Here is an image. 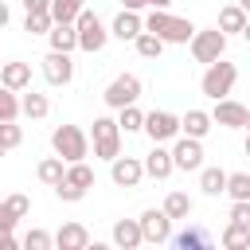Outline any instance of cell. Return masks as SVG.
I'll use <instances>...</instances> for the list:
<instances>
[{"label": "cell", "mask_w": 250, "mask_h": 250, "mask_svg": "<svg viewBox=\"0 0 250 250\" xmlns=\"http://www.w3.org/2000/svg\"><path fill=\"white\" fill-rule=\"evenodd\" d=\"M145 31L160 35L164 43H188V39L195 35V23H191V20H180V16H168L164 8H152V12L145 16Z\"/></svg>", "instance_id": "cell-1"}, {"label": "cell", "mask_w": 250, "mask_h": 250, "mask_svg": "<svg viewBox=\"0 0 250 250\" xmlns=\"http://www.w3.org/2000/svg\"><path fill=\"white\" fill-rule=\"evenodd\" d=\"M234 82H238V66L227 62V59H215V62H207V70H203V78H199V90H203L211 102H219V98H227V94L234 90Z\"/></svg>", "instance_id": "cell-2"}, {"label": "cell", "mask_w": 250, "mask_h": 250, "mask_svg": "<svg viewBox=\"0 0 250 250\" xmlns=\"http://www.w3.org/2000/svg\"><path fill=\"white\" fill-rule=\"evenodd\" d=\"M51 148H55V156H62L66 164H74V160H86L90 141H86V133H82L78 125H59V129L51 133Z\"/></svg>", "instance_id": "cell-3"}, {"label": "cell", "mask_w": 250, "mask_h": 250, "mask_svg": "<svg viewBox=\"0 0 250 250\" xmlns=\"http://www.w3.org/2000/svg\"><path fill=\"white\" fill-rule=\"evenodd\" d=\"M188 43H191V59H195V62H215V59H223V51H227V35H223L219 27H195V35H191Z\"/></svg>", "instance_id": "cell-4"}, {"label": "cell", "mask_w": 250, "mask_h": 250, "mask_svg": "<svg viewBox=\"0 0 250 250\" xmlns=\"http://www.w3.org/2000/svg\"><path fill=\"white\" fill-rule=\"evenodd\" d=\"M121 152V125L113 117H94V156L113 160Z\"/></svg>", "instance_id": "cell-5"}, {"label": "cell", "mask_w": 250, "mask_h": 250, "mask_svg": "<svg viewBox=\"0 0 250 250\" xmlns=\"http://www.w3.org/2000/svg\"><path fill=\"white\" fill-rule=\"evenodd\" d=\"M74 27H78V47H82V51H90V55H94V51H102V47H105V39H109L105 23H102L94 12H86V8L78 12Z\"/></svg>", "instance_id": "cell-6"}, {"label": "cell", "mask_w": 250, "mask_h": 250, "mask_svg": "<svg viewBox=\"0 0 250 250\" xmlns=\"http://www.w3.org/2000/svg\"><path fill=\"white\" fill-rule=\"evenodd\" d=\"M105 105L109 109H121V105H133L137 98H141V78L137 74H117L109 86H105Z\"/></svg>", "instance_id": "cell-7"}, {"label": "cell", "mask_w": 250, "mask_h": 250, "mask_svg": "<svg viewBox=\"0 0 250 250\" xmlns=\"http://www.w3.org/2000/svg\"><path fill=\"white\" fill-rule=\"evenodd\" d=\"M145 133L152 137V145H164V141L180 137V117L168 109H152V113H145Z\"/></svg>", "instance_id": "cell-8"}, {"label": "cell", "mask_w": 250, "mask_h": 250, "mask_svg": "<svg viewBox=\"0 0 250 250\" xmlns=\"http://www.w3.org/2000/svg\"><path fill=\"white\" fill-rule=\"evenodd\" d=\"M137 223H141L145 242H156V246H160V242H168V238H172V219L164 215V207H148Z\"/></svg>", "instance_id": "cell-9"}, {"label": "cell", "mask_w": 250, "mask_h": 250, "mask_svg": "<svg viewBox=\"0 0 250 250\" xmlns=\"http://www.w3.org/2000/svg\"><path fill=\"white\" fill-rule=\"evenodd\" d=\"M172 164L184 168V172H199L203 168V145H199V137H180L172 145Z\"/></svg>", "instance_id": "cell-10"}, {"label": "cell", "mask_w": 250, "mask_h": 250, "mask_svg": "<svg viewBox=\"0 0 250 250\" xmlns=\"http://www.w3.org/2000/svg\"><path fill=\"white\" fill-rule=\"evenodd\" d=\"M109 176H113V184L117 188H137L141 184V176H145V164L137 160V156H113L109 160Z\"/></svg>", "instance_id": "cell-11"}, {"label": "cell", "mask_w": 250, "mask_h": 250, "mask_svg": "<svg viewBox=\"0 0 250 250\" xmlns=\"http://www.w3.org/2000/svg\"><path fill=\"white\" fill-rule=\"evenodd\" d=\"M141 31H145V20H141V12H133V8H121V12L113 16V23H109V35L121 39V43H133Z\"/></svg>", "instance_id": "cell-12"}, {"label": "cell", "mask_w": 250, "mask_h": 250, "mask_svg": "<svg viewBox=\"0 0 250 250\" xmlns=\"http://www.w3.org/2000/svg\"><path fill=\"white\" fill-rule=\"evenodd\" d=\"M43 78H47L51 86H66V82L74 78V62H70V55H66V51H51V55L43 59Z\"/></svg>", "instance_id": "cell-13"}, {"label": "cell", "mask_w": 250, "mask_h": 250, "mask_svg": "<svg viewBox=\"0 0 250 250\" xmlns=\"http://www.w3.org/2000/svg\"><path fill=\"white\" fill-rule=\"evenodd\" d=\"M211 121L215 125H227V129H246V105H238L230 98H219L215 109H211Z\"/></svg>", "instance_id": "cell-14"}, {"label": "cell", "mask_w": 250, "mask_h": 250, "mask_svg": "<svg viewBox=\"0 0 250 250\" xmlns=\"http://www.w3.org/2000/svg\"><path fill=\"white\" fill-rule=\"evenodd\" d=\"M141 164H145V176H152V180H168V176L176 172V164H172V148H164V145H152V152H148Z\"/></svg>", "instance_id": "cell-15"}, {"label": "cell", "mask_w": 250, "mask_h": 250, "mask_svg": "<svg viewBox=\"0 0 250 250\" xmlns=\"http://www.w3.org/2000/svg\"><path fill=\"white\" fill-rule=\"evenodd\" d=\"M55 246L59 250H86L90 246V230L82 223H62L59 234H55Z\"/></svg>", "instance_id": "cell-16"}, {"label": "cell", "mask_w": 250, "mask_h": 250, "mask_svg": "<svg viewBox=\"0 0 250 250\" xmlns=\"http://www.w3.org/2000/svg\"><path fill=\"white\" fill-rule=\"evenodd\" d=\"M0 86H8V90H27L31 86V66L27 62H4L0 66Z\"/></svg>", "instance_id": "cell-17"}, {"label": "cell", "mask_w": 250, "mask_h": 250, "mask_svg": "<svg viewBox=\"0 0 250 250\" xmlns=\"http://www.w3.org/2000/svg\"><path fill=\"white\" fill-rule=\"evenodd\" d=\"M211 125H215V121H211V113H203V109H188V113L180 117V133H184V137H199V141H203V137L211 133Z\"/></svg>", "instance_id": "cell-18"}, {"label": "cell", "mask_w": 250, "mask_h": 250, "mask_svg": "<svg viewBox=\"0 0 250 250\" xmlns=\"http://www.w3.org/2000/svg\"><path fill=\"white\" fill-rule=\"evenodd\" d=\"M47 39H51V51H74L78 47V27L74 23H51V31H47Z\"/></svg>", "instance_id": "cell-19"}, {"label": "cell", "mask_w": 250, "mask_h": 250, "mask_svg": "<svg viewBox=\"0 0 250 250\" xmlns=\"http://www.w3.org/2000/svg\"><path fill=\"white\" fill-rule=\"evenodd\" d=\"M113 242H117L121 250H133V246H141V242H145V234H141V223H137V219H121V223H113Z\"/></svg>", "instance_id": "cell-20"}, {"label": "cell", "mask_w": 250, "mask_h": 250, "mask_svg": "<svg viewBox=\"0 0 250 250\" xmlns=\"http://www.w3.org/2000/svg\"><path fill=\"white\" fill-rule=\"evenodd\" d=\"M168 242H176L180 250H207V246H211V234H207L203 227H184V230L172 234Z\"/></svg>", "instance_id": "cell-21"}, {"label": "cell", "mask_w": 250, "mask_h": 250, "mask_svg": "<svg viewBox=\"0 0 250 250\" xmlns=\"http://www.w3.org/2000/svg\"><path fill=\"white\" fill-rule=\"evenodd\" d=\"M20 113H23V117H31V121L47 117V113H51V102H47V94H35V90H27V94L20 98Z\"/></svg>", "instance_id": "cell-22"}, {"label": "cell", "mask_w": 250, "mask_h": 250, "mask_svg": "<svg viewBox=\"0 0 250 250\" xmlns=\"http://www.w3.org/2000/svg\"><path fill=\"white\" fill-rule=\"evenodd\" d=\"M35 172H39V180H43V184H51V188H55V184L66 176V160H62V156H43Z\"/></svg>", "instance_id": "cell-23"}, {"label": "cell", "mask_w": 250, "mask_h": 250, "mask_svg": "<svg viewBox=\"0 0 250 250\" xmlns=\"http://www.w3.org/2000/svg\"><path fill=\"white\" fill-rule=\"evenodd\" d=\"M199 188H203V195H223L227 191V172L223 168H199Z\"/></svg>", "instance_id": "cell-24"}, {"label": "cell", "mask_w": 250, "mask_h": 250, "mask_svg": "<svg viewBox=\"0 0 250 250\" xmlns=\"http://www.w3.org/2000/svg\"><path fill=\"white\" fill-rule=\"evenodd\" d=\"M164 215L168 219H188L191 215V195L188 191H168L164 195Z\"/></svg>", "instance_id": "cell-25"}, {"label": "cell", "mask_w": 250, "mask_h": 250, "mask_svg": "<svg viewBox=\"0 0 250 250\" xmlns=\"http://www.w3.org/2000/svg\"><path fill=\"white\" fill-rule=\"evenodd\" d=\"M242 27H246V12H242L238 4H227V8L219 12V31L230 35V31H242Z\"/></svg>", "instance_id": "cell-26"}, {"label": "cell", "mask_w": 250, "mask_h": 250, "mask_svg": "<svg viewBox=\"0 0 250 250\" xmlns=\"http://www.w3.org/2000/svg\"><path fill=\"white\" fill-rule=\"evenodd\" d=\"M133 47H137V55H141V59H160L164 39H160V35H152V31H141V35L133 39Z\"/></svg>", "instance_id": "cell-27"}, {"label": "cell", "mask_w": 250, "mask_h": 250, "mask_svg": "<svg viewBox=\"0 0 250 250\" xmlns=\"http://www.w3.org/2000/svg\"><path fill=\"white\" fill-rule=\"evenodd\" d=\"M223 246H227V250H246V246H250V227H242V223H227V230H223Z\"/></svg>", "instance_id": "cell-28"}, {"label": "cell", "mask_w": 250, "mask_h": 250, "mask_svg": "<svg viewBox=\"0 0 250 250\" xmlns=\"http://www.w3.org/2000/svg\"><path fill=\"white\" fill-rule=\"evenodd\" d=\"M62 180H70L74 188H94V168L86 160H74V164H66V176Z\"/></svg>", "instance_id": "cell-29"}, {"label": "cell", "mask_w": 250, "mask_h": 250, "mask_svg": "<svg viewBox=\"0 0 250 250\" xmlns=\"http://www.w3.org/2000/svg\"><path fill=\"white\" fill-rule=\"evenodd\" d=\"M78 12H82L78 0H51V20H55V23H74Z\"/></svg>", "instance_id": "cell-30"}, {"label": "cell", "mask_w": 250, "mask_h": 250, "mask_svg": "<svg viewBox=\"0 0 250 250\" xmlns=\"http://www.w3.org/2000/svg\"><path fill=\"white\" fill-rule=\"evenodd\" d=\"M16 223H20V219L0 203V250H16V246H20V242L12 238V227H16Z\"/></svg>", "instance_id": "cell-31"}, {"label": "cell", "mask_w": 250, "mask_h": 250, "mask_svg": "<svg viewBox=\"0 0 250 250\" xmlns=\"http://www.w3.org/2000/svg\"><path fill=\"white\" fill-rule=\"evenodd\" d=\"M117 113H121V117H117V125H121L125 133H137V129H145V113L137 109V102H133V105H121Z\"/></svg>", "instance_id": "cell-32"}, {"label": "cell", "mask_w": 250, "mask_h": 250, "mask_svg": "<svg viewBox=\"0 0 250 250\" xmlns=\"http://www.w3.org/2000/svg\"><path fill=\"white\" fill-rule=\"evenodd\" d=\"M227 195L230 199H250V176L246 172H227Z\"/></svg>", "instance_id": "cell-33"}, {"label": "cell", "mask_w": 250, "mask_h": 250, "mask_svg": "<svg viewBox=\"0 0 250 250\" xmlns=\"http://www.w3.org/2000/svg\"><path fill=\"white\" fill-rule=\"evenodd\" d=\"M16 117H20V98L16 90L0 86V121H16Z\"/></svg>", "instance_id": "cell-34"}, {"label": "cell", "mask_w": 250, "mask_h": 250, "mask_svg": "<svg viewBox=\"0 0 250 250\" xmlns=\"http://www.w3.org/2000/svg\"><path fill=\"white\" fill-rule=\"evenodd\" d=\"M51 12H27V20H23V31H31V35H47L51 31Z\"/></svg>", "instance_id": "cell-35"}, {"label": "cell", "mask_w": 250, "mask_h": 250, "mask_svg": "<svg viewBox=\"0 0 250 250\" xmlns=\"http://www.w3.org/2000/svg\"><path fill=\"white\" fill-rule=\"evenodd\" d=\"M23 141V129L16 125V121H0V152H8V148H16Z\"/></svg>", "instance_id": "cell-36"}, {"label": "cell", "mask_w": 250, "mask_h": 250, "mask_svg": "<svg viewBox=\"0 0 250 250\" xmlns=\"http://www.w3.org/2000/svg\"><path fill=\"white\" fill-rule=\"evenodd\" d=\"M55 195H59L62 203H78V199L86 195V188H74L70 180H59V184H55Z\"/></svg>", "instance_id": "cell-37"}, {"label": "cell", "mask_w": 250, "mask_h": 250, "mask_svg": "<svg viewBox=\"0 0 250 250\" xmlns=\"http://www.w3.org/2000/svg\"><path fill=\"white\" fill-rule=\"evenodd\" d=\"M23 246H27V250H47V246H55V238H51L47 230H39V227H35V230H27V234H23Z\"/></svg>", "instance_id": "cell-38"}, {"label": "cell", "mask_w": 250, "mask_h": 250, "mask_svg": "<svg viewBox=\"0 0 250 250\" xmlns=\"http://www.w3.org/2000/svg\"><path fill=\"white\" fill-rule=\"evenodd\" d=\"M4 207H8L16 219H23V215H27V207H31V199H27V195H8V199H4Z\"/></svg>", "instance_id": "cell-39"}, {"label": "cell", "mask_w": 250, "mask_h": 250, "mask_svg": "<svg viewBox=\"0 0 250 250\" xmlns=\"http://www.w3.org/2000/svg\"><path fill=\"white\" fill-rule=\"evenodd\" d=\"M230 223L250 227V199H234V207H230Z\"/></svg>", "instance_id": "cell-40"}, {"label": "cell", "mask_w": 250, "mask_h": 250, "mask_svg": "<svg viewBox=\"0 0 250 250\" xmlns=\"http://www.w3.org/2000/svg\"><path fill=\"white\" fill-rule=\"evenodd\" d=\"M172 0H125V8H133V12H141V8H168Z\"/></svg>", "instance_id": "cell-41"}, {"label": "cell", "mask_w": 250, "mask_h": 250, "mask_svg": "<svg viewBox=\"0 0 250 250\" xmlns=\"http://www.w3.org/2000/svg\"><path fill=\"white\" fill-rule=\"evenodd\" d=\"M27 12H51V0H23Z\"/></svg>", "instance_id": "cell-42"}, {"label": "cell", "mask_w": 250, "mask_h": 250, "mask_svg": "<svg viewBox=\"0 0 250 250\" xmlns=\"http://www.w3.org/2000/svg\"><path fill=\"white\" fill-rule=\"evenodd\" d=\"M4 23H8V4L0 0V27H4Z\"/></svg>", "instance_id": "cell-43"}, {"label": "cell", "mask_w": 250, "mask_h": 250, "mask_svg": "<svg viewBox=\"0 0 250 250\" xmlns=\"http://www.w3.org/2000/svg\"><path fill=\"white\" fill-rule=\"evenodd\" d=\"M238 35H242V39H246V43H250V16H246V27H242V31H238Z\"/></svg>", "instance_id": "cell-44"}, {"label": "cell", "mask_w": 250, "mask_h": 250, "mask_svg": "<svg viewBox=\"0 0 250 250\" xmlns=\"http://www.w3.org/2000/svg\"><path fill=\"white\" fill-rule=\"evenodd\" d=\"M238 8H242V12H246V16H250V0H238Z\"/></svg>", "instance_id": "cell-45"}, {"label": "cell", "mask_w": 250, "mask_h": 250, "mask_svg": "<svg viewBox=\"0 0 250 250\" xmlns=\"http://www.w3.org/2000/svg\"><path fill=\"white\" fill-rule=\"evenodd\" d=\"M246 129H250V109H246Z\"/></svg>", "instance_id": "cell-46"}, {"label": "cell", "mask_w": 250, "mask_h": 250, "mask_svg": "<svg viewBox=\"0 0 250 250\" xmlns=\"http://www.w3.org/2000/svg\"><path fill=\"white\" fill-rule=\"evenodd\" d=\"M246 156H250V137H246Z\"/></svg>", "instance_id": "cell-47"}, {"label": "cell", "mask_w": 250, "mask_h": 250, "mask_svg": "<svg viewBox=\"0 0 250 250\" xmlns=\"http://www.w3.org/2000/svg\"><path fill=\"white\" fill-rule=\"evenodd\" d=\"M78 4H82V0H78Z\"/></svg>", "instance_id": "cell-48"}, {"label": "cell", "mask_w": 250, "mask_h": 250, "mask_svg": "<svg viewBox=\"0 0 250 250\" xmlns=\"http://www.w3.org/2000/svg\"><path fill=\"white\" fill-rule=\"evenodd\" d=\"M0 66H4V62H0Z\"/></svg>", "instance_id": "cell-49"}, {"label": "cell", "mask_w": 250, "mask_h": 250, "mask_svg": "<svg viewBox=\"0 0 250 250\" xmlns=\"http://www.w3.org/2000/svg\"><path fill=\"white\" fill-rule=\"evenodd\" d=\"M0 156H4V152H0Z\"/></svg>", "instance_id": "cell-50"}]
</instances>
